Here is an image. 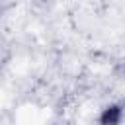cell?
Here are the masks:
<instances>
[{
  "mask_svg": "<svg viewBox=\"0 0 125 125\" xmlns=\"http://www.w3.org/2000/svg\"><path fill=\"white\" fill-rule=\"evenodd\" d=\"M115 74H117L121 80H125V59H121V61L115 64Z\"/></svg>",
  "mask_w": 125,
  "mask_h": 125,
  "instance_id": "cell-2",
  "label": "cell"
},
{
  "mask_svg": "<svg viewBox=\"0 0 125 125\" xmlns=\"http://www.w3.org/2000/svg\"><path fill=\"white\" fill-rule=\"evenodd\" d=\"M123 117H125V105L123 104H109L100 111L98 125H121Z\"/></svg>",
  "mask_w": 125,
  "mask_h": 125,
  "instance_id": "cell-1",
  "label": "cell"
}]
</instances>
